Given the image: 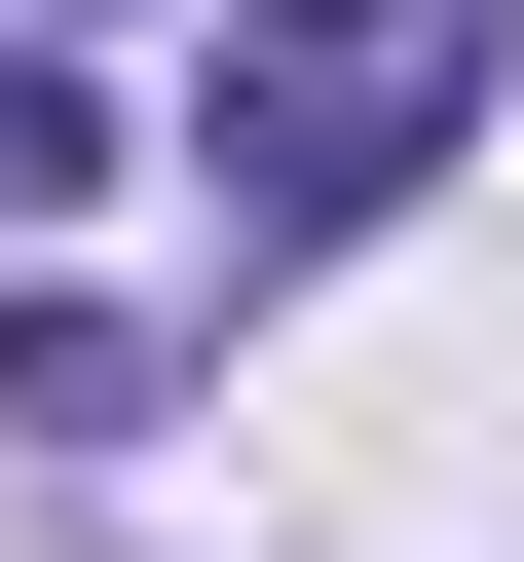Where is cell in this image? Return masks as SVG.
<instances>
[{
    "label": "cell",
    "mask_w": 524,
    "mask_h": 562,
    "mask_svg": "<svg viewBox=\"0 0 524 562\" xmlns=\"http://www.w3.org/2000/svg\"><path fill=\"white\" fill-rule=\"evenodd\" d=\"M412 150H449V76H338V113H262V150H225V262H338Z\"/></svg>",
    "instance_id": "1"
},
{
    "label": "cell",
    "mask_w": 524,
    "mask_h": 562,
    "mask_svg": "<svg viewBox=\"0 0 524 562\" xmlns=\"http://www.w3.org/2000/svg\"><path fill=\"white\" fill-rule=\"evenodd\" d=\"M76 188H113V113H76V76H0V225H76Z\"/></svg>",
    "instance_id": "2"
}]
</instances>
